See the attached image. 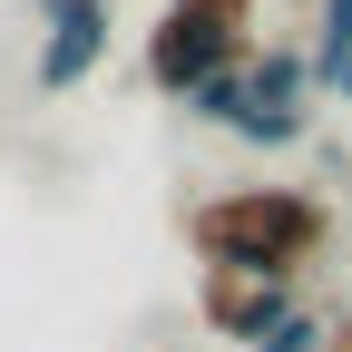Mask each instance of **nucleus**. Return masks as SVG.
Wrapping results in <instances>:
<instances>
[{"instance_id": "4", "label": "nucleus", "mask_w": 352, "mask_h": 352, "mask_svg": "<svg viewBox=\"0 0 352 352\" xmlns=\"http://www.w3.org/2000/svg\"><path fill=\"white\" fill-rule=\"evenodd\" d=\"M294 284H274V274H196V323L206 333H226V342H264V333H274L284 314H294Z\"/></svg>"}, {"instance_id": "8", "label": "nucleus", "mask_w": 352, "mask_h": 352, "mask_svg": "<svg viewBox=\"0 0 352 352\" xmlns=\"http://www.w3.org/2000/svg\"><path fill=\"white\" fill-rule=\"evenodd\" d=\"M254 352H333V314H314V303H294V314L264 333Z\"/></svg>"}, {"instance_id": "12", "label": "nucleus", "mask_w": 352, "mask_h": 352, "mask_svg": "<svg viewBox=\"0 0 352 352\" xmlns=\"http://www.w3.org/2000/svg\"><path fill=\"white\" fill-rule=\"evenodd\" d=\"M206 10H245V0H206Z\"/></svg>"}, {"instance_id": "3", "label": "nucleus", "mask_w": 352, "mask_h": 352, "mask_svg": "<svg viewBox=\"0 0 352 352\" xmlns=\"http://www.w3.org/2000/svg\"><path fill=\"white\" fill-rule=\"evenodd\" d=\"M108 30L118 10L108 0H59V10H39V50H30V88L39 98H69L108 69Z\"/></svg>"}, {"instance_id": "2", "label": "nucleus", "mask_w": 352, "mask_h": 352, "mask_svg": "<svg viewBox=\"0 0 352 352\" xmlns=\"http://www.w3.org/2000/svg\"><path fill=\"white\" fill-rule=\"evenodd\" d=\"M254 50V10H206V0H166V20L147 30V88L157 98H186L196 78L245 69Z\"/></svg>"}, {"instance_id": "9", "label": "nucleus", "mask_w": 352, "mask_h": 352, "mask_svg": "<svg viewBox=\"0 0 352 352\" xmlns=\"http://www.w3.org/2000/svg\"><path fill=\"white\" fill-rule=\"evenodd\" d=\"M352 50V0H323L314 10V59H342Z\"/></svg>"}, {"instance_id": "13", "label": "nucleus", "mask_w": 352, "mask_h": 352, "mask_svg": "<svg viewBox=\"0 0 352 352\" xmlns=\"http://www.w3.org/2000/svg\"><path fill=\"white\" fill-rule=\"evenodd\" d=\"M39 10H59V0H39Z\"/></svg>"}, {"instance_id": "10", "label": "nucleus", "mask_w": 352, "mask_h": 352, "mask_svg": "<svg viewBox=\"0 0 352 352\" xmlns=\"http://www.w3.org/2000/svg\"><path fill=\"white\" fill-rule=\"evenodd\" d=\"M314 98H342V108H352V50H342V59H314Z\"/></svg>"}, {"instance_id": "5", "label": "nucleus", "mask_w": 352, "mask_h": 352, "mask_svg": "<svg viewBox=\"0 0 352 352\" xmlns=\"http://www.w3.org/2000/svg\"><path fill=\"white\" fill-rule=\"evenodd\" d=\"M245 108H314V50H294V39H254V59H245Z\"/></svg>"}, {"instance_id": "7", "label": "nucleus", "mask_w": 352, "mask_h": 352, "mask_svg": "<svg viewBox=\"0 0 352 352\" xmlns=\"http://www.w3.org/2000/svg\"><path fill=\"white\" fill-rule=\"evenodd\" d=\"M235 138L245 147H303V138H314V108H245Z\"/></svg>"}, {"instance_id": "1", "label": "nucleus", "mask_w": 352, "mask_h": 352, "mask_svg": "<svg viewBox=\"0 0 352 352\" xmlns=\"http://www.w3.org/2000/svg\"><path fill=\"white\" fill-rule=\"evenodd\" d=\"M186 245L206 274H274V284H303V264L333 245V206L314 186H226L186 206Z\"/></svg>"}, {"instance_id": "6", "label": "nucleus", "mask_w": 352, "mask_h": 352, "mask_svg": "<svg viewBox=\"0 0 352 352\" xmlns=\"http://www.w3.org/2000/svg\"><path fill=\"white\" fill-rule=\"evenodd\" d=\"M245 59H254V50H245ZM176 108H186L196 127H226V138H235V118H245V69H215V78H196Z\"/></svg>"}, {"instance_id": "11", "label": "nucleus", "mask_w": 352, "mask_h": 352, "mask_svg": "<svg viewBox=\"0 0 352 352\" xmlns=\"http://www.w3.org/2000/svg\"><path fill=\"white\" fill-rule=\"evenodd\" d=\"M333 352H352V323H333Z\"/></svg>"}]
</instances>
